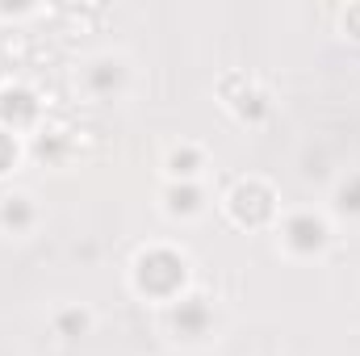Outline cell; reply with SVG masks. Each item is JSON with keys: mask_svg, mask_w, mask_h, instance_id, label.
Listing matches in <instances>:
<instances>
[{"mask_svg": "<svg viewBox=\"0 0 360 356\" xmlns=\"http://www.w3.org/2000/svg\"><path fill=\"white\" fill-rule=\"evenodd\" d=\"M180 281H184V260L172 252H151L139 260V285L151 293H172Z\"/></svg>", "mask_w": 360, "mask_h": 356, "instance_id": "6da1fadb", "label": "cell"}, {"mask_svg": "<svg viewBox=\"0 0 360 356\" xmlns=\"http://www.w3.org/2000/svg\"><path fill=\"white\" fill-rule=\"evenodd\" d=\"M323 222L319 218H310V214H302V218H293L289 222V243L297 248V252H314V248H323Z\"/></svg>", "mask_w": 360, "mask_h": 356, "instance_id": "7a4b0ae2", "label": "cell"}, {"mask_svg": "<svg viewBox=\"0 0 360 356\" xmlns=\"http://www.w3.org/2000/svg\"><path fill=\"white\" fill-rule=\"evenodd\" d=\"M205 323H210V310L201 306V298H193V302H180V306H176V331H180V336L197 340V336L205 331Z\"/></svg>", "mask_w": 360, "mask_h": 356, "instance_id": "3957f363", "label": "cell"}, {"mask_svg": "<svg viewBox=\"0 0 360 356\" xmlns=\"http://www.w3.org/2000/svg\"><path fill=\"white\" fill-rule=\"evenodd\" d=\"M0 218H4V227H17V231H21V227H25V222H30L34 214H30L25 197H8V201H4V214H0Z\"/></svg>", "mask_w": 360, "mask_h": 356, "instance_id": "277c9868", "label": "cell"}, {"mask_svg": "<svg viewBox=\"0 0 360 356\" xmlns=\"http://www.w3.org/2000/svg\"><path fill=\"white\" fill-rule=\"evenodd\" d=\"M168 197H172L168 205H172V210H180V214H193V210L201 205V193H197V189H172Z\"/></svg>", "mask_w": 360, "mask_h": 356, "instance_id": "5b68a950", "label": "cell"}, {"mask_svg": "<svg viewBox=\"0 0 360 356\" xmlns=\"http://www.w3.org/2000/svg\"><path fill=\"white\" fill-rule=\"evenodd\" d=\"M193 164H197V155H193V151H184V155H172V172H176V177H193V172H197V168H193Z\"/></svg>", "mask_w": 360, "mask_h": 356, "instance_id": "8992f818", "label": "cell"}, {"mask_svg": "<svg viewBox=\"0 0 360 356\" xmlns=\"http://www.w3.org/2000/svg\"><path fill=\"white\" fill-rule=\"evenodd\" d=\"M84 323H89L84 314H63V319H59V327H63V331H84Z\"/></svg>", "mask_w": 360, "mask_h": 356, "instance_id": "52a82bcc", "label": "cell"}, {"mask_svg": "<svg viewBox=\"0 0 360 356\" xmlns=\"http://www.w3.org/2000/svg\"><path fill=\"white\" fill-rule=\"evenodd\" d=\"M8 160H13V143H8V139H4V134H0V168H4V164H8Z\"/></svg>", "mask_w": 360, "mask_h": 356, "instance_id": "ba28073f", "label": "cell"}, {"mask_svg": "<svg viewBox=\"0 0 360 356\" xmlns=\"http://www.w3.org/2000/svg\"><path fill=\"white\" fill-rule=\"evenodd\" d=\"M344 205H352V210H360V184L352 189V193H344Z\"/></svg>", "mask_w": 360, "mask_h": 356, "instance_id": "9c48e42d", "label": "cell"}]
</instances>
